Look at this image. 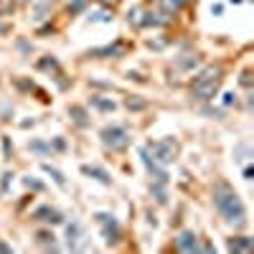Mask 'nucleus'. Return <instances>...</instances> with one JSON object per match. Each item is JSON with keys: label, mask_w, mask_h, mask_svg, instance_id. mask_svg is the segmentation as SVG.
<instances>
[{"label": "nucleus", "mask_w": 254, "mask_h": 254, "mask_svg": "<svg viewBox=\"0 0 254 254\" xmlns=\"http://www.w3.org/2000/svg\"><path fill=\"white\" fill-rule=\"evenodd\" d=\"M229 252H252V239L249 237H237V239H229Z\"/></svg>", "instance_id": "obj_8"}, {"label": "nucleus", "mask_w": 254, "mask_h": 254, "mask_svg": "<svg viewBox=\"0 0 254 254\" xmlns=\"http://www.w3.org/2000/svg\"><path fill=\"white\" fill-rule=\"evenodd\" d=\"M84 3H87V0H71V3H69V10H71V13H79V10L84 8Z\"/></svg>", "instance_id": "obj_16"}, {"label": "nucleus", "mask_w": 254, "mask_h": 254, "mask_svg": "<svg viewBox=\"0 0 254 254\" xmlns=\"http://www.w3.org/2000/svg\"><path fill=\"white\" fill-rule=\"evenodd\" d=\"M33 216H36V219H41V221H51V224H61V221H64L59 211H56V208H49V206L38 208V211H36Z\"/></svg>", "instance_id": "obj_7"}, {"label": "nucleus", "mask_w": 254, "mask_h": 254, "mask_svg": "<svg viewBox=\"0 0 254 254\" xmlns=\"http://www.w3.org/2000/svg\"><path fill=\"white\" fill-rule=\"evenodd\" d=\"M176 247H178L181 252H196V249H198L196 234H193V231H181L178 239H176Z\"/></svg>", "instance_id": "obj_6"}, {"label": "nucleus", "mask_w": 254, "mask_h": 254, "mask_svg": "<svg viewBox=\"0 0 254 254\" xmlns=\"http://www.w3.org/2000/svg\"><path fill=\"white\" fill-rule=\"evenodd\" d=\"M92 104H94V107H99V110H104V112H112L115 110V102L102 99V97H92Z\"/></svg>", "instance_id": "obj_12"}, {"label": "nucleus", "mask_w": 254, "mask_h": 254, "mask_svg": "<svg viewBox=\"0 0 254 254\" xmlns=\"http://www.w3.org/2000/svg\"><path fill=\"white\" fill-rule=\"evenodd\" d=\"M214 206L216 211L224 216V221L244 226L247 224V208L239 198V193L229 183H216L214 186Z\"/></svg>", "instance_id": "obj_1"}, {"label": "nucleus", "mask_w": 254, "mask_h": 254, "mask_svg": "<svg viewBox=\"0 0 254 254\" xmlns=\"http://www.w3.org/2000/svg\"><path fill=\"white\" fill-rule=\"evenodd\" d=\"M102 142L110 147V150H125L130 145V132L125 130L122 125H107L102 130Z\"/></svg>", "instance_id": "obj_4"}, {"label": "nucleus", "mask_w": 254, "mask_h": 254, "mask_svg": "<svg viewBox=\"0 0 254 254\" xmlns=\"http://www.w3.org/2000/svg\"><path fill=\"white\" fill-rule=\"evenodd\" d=\"M234 99H237V97L231 94V92H229V94H224V104H231V102H234Z\"/></svg>", "instance_id": "obj_17"}, {"label": "nucleus", "mask_w": 254, "mask_h": 254, "mask_svg": "<svg viewBox=\"0 0 254 254\" xmlns=\"http://www.w3.org/2000/svg\"><path fill=\"white\" fill-rule=\"evenodd\" d=\"M183 3H188V0H160V15L171 18Z\"/></svg>", "instance_id": "obj_9"}, {"label": "nucleus", "mask_w": 254, "mask_h": 254, "mask_svg": "<svg viewBox=\"0 0 254 254\" xmlns=\"http://www.w3.org/2000/svg\"><path fill=\"white\" fill-rule=\"evenodd\" d=\"M26 186H33V188H44V186H41V183H36V181H31V178L26 181Z\"/></svg>", "instance_id": "obj_18"}, {"label": "nucleus", "mask_w": 254, "mask_h": 254, "mask_svg": "<svg viewBox=\"0 0 254 254\" xmlns=\"http://www.w3.org/2000/svg\"><path fill=\"white\" fill-rule=\"evenodd\" d=\"M147 153H153V160L155 163H160V165H168V163H173L176 160V155H178V145H176V140H158V142H150L145 147Z\"/></svg>", "instance_id": "obj_3"}, {"label": "nucleus", "mask_w": 254, "mask_h": 254, "mask_svg": "<svg viewBox=\"0 0 254 254\" xmlns=\"http://www.w3.org/2000/svg\"><path fill=\"white\" fill-rule=\"evenodd\" d=\"M122 51H125V46H122V44H115V46H104V49H97V51H92V54H94V56H110V54H112V56H120Z\"/></svg>", "instance_id": "obj_11"}, {"label": "nucleus", "mask_w": 254, "mask_h": 254, "mask_svg": "<svg viewBox=\"0 0 254 254\" xmlns=\"http://www.w3.org/2000/svg\"><path fill=\"white\" fill-rule=\"evenodd\" d=\"M229 3H242V0H229Z\"/></svg>", "instance_id": "obj_19"}, {"label": "nucleus", "mask_w": 254, "mask_h": 254, "mask_svg": "<svg viewBox=\"0 0 254 254\" xmlns=\"http://www.w3.org/2000/svg\"><path fill=\"white\" fill-rule=\"evenodd\" d=\"M28 147H31V150H36V153H46V150H51V147L44 145V142H31Z\"/></svg>", "instance_id": "obj_15"}, {"label": "nucleus", "mask_w": 254, "mask_h": 254, "mask_svg": "<svg viewBox=\"0 0 254 254\" xmlns=\"http://www.w3.org/2000/svg\"><path fill=\"white\" fill-rule=\"evenodd\" d=\"M97 221H99V226H102V231H104V239H107V244H115L117 237H120V224H117V219L110 216V214H97Z\"/></svg>", "instance_id": "obj_5"}, {"label": "nucleus", "mask_w": 254, "mask_h": 254, "mask_svg": "<svg viewBox=\"0 0 254 254\" xmlns=\"http://www.w3.org/2000/svg\"><path fill=\"white\" fill-rule=\"evenodd\" d=\"M44 171H46L49 176H54V181H56L59 186H64V183H66V181H64V176H61L59 171H54V168H51V165H44Z\"/></svg>", "instance_id": "obj_14"}, {"label": "nucleus", "mask_w": 254, "mask_h": 254, "mask_svg": "<svg viewBox=\"0 0 254 254\" xmlns=\"http://www.w3.org/2000/svg\"><path fill=\"white\" fill-rule=\"evenodd\" d=\"M81 171L87 173V176H94V178H97V181H102V183H110V173L104 171V168H97V165H84Z\"/></svg>", "instance_id": "obj_10"}, {"label": "nucleus", "mask_w": 254, "mask_h": 254, "mask_svg": "<svg viewBox=\"0 0 254 254\" xmlns=\"http://www.w3.org/2000/svg\"><path fill=\"white\" fill-rule=\"evenodd\" d=\"M221 79H224L221 66H208V69H203V71L196 76L193 87H190V94H193V99H201V102L214 99V94H216L219 87H221Z\"/></svg>", "instance_id": "obj_2"}, {"label": "nucleus", "mask_w": 254, "mask_h": 254, "mask_svg": "<svg viewBox=\"0 0 254 254\" xmlns=\"http://www.w3.org/2000/svg\"><path fill=\"white\" fill-rule=\"evenodd\" d=\"M71 115H74V120H76V125H87V112H84L81 107H71Z\"/></svg>", "instance_id": "obj_13"}]
</instances>
